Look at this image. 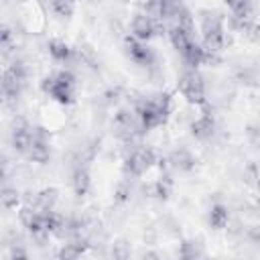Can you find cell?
Here are the masks:
<instances>
[{
    "instance_id": "cell-1",
    "label": "cell",
    "mask_w": 260,
    "mask_h": 260,
    "mask_svg": "<svg viewBox=\"0 0 260 260\" xmlns=\"http://www.w3.org/2000/svg\"><path fill=\"white\" fill-rule=\"evenodd\" d=\"M132 110H134L140 132H150L167 122L171 112V100L167 93H160L154 98H142L134 104Z\"/></svg>"
},
{
    "instance_id": "cell-2",
    "label": "cell",
    "mask_w": 260,
    "mask_h": 260,
    "mask_svg": "<svg viewBox=\"0 0 260 260\" xmlns=\"http://www.w3.org/2000/svg\"><path fill=\"white\" fill-rule=\"evenodd\" d=\"M41 89L53 102H57L61 106H69V104L75 102L77 77L71 69H57L41 81Z\"/></svg>"
},
{
    "instance_id": "cell-3",
    "label": "cell",
    "mask_w": 260,
    "mask_h": 260,
    "mask_svg": "<svg viewBox=\"0 0 260 260\" xmlns=\"http://www.w3.org/2000/svg\"><path fill=\"white\" fill-rule=\"evenodd\" d=\"M201 47L207 53L217 55L223 47H225V26H223V18L219 14H209L205 12L201 18Z\"/></svg>"
},
{
    "instance_id": "cell-4",
    "label": "cell",
    "mask_w": 260,
    "mask_h": 260,
    "mask_svg": "<svg viewBox=\"0 0 260 260\" xmlns=\"http://www.w3.org/2000/svg\"><path fill=\"white\" fill-rule=\"evenodd\" d=\"M156 162V154L150 146H132V150L126 154L124 158V175L126 177H132V179H138L142 177L152 165Z\"/></svg>"
},
{
    "instance_id": "cell-5",
    "label": "cell",
    "mask_w": 260,
    "mask_h": 260,
    "mask_svg": "<svg viewBox=\"0 0 260 260\" xmlns=\"http://www.w3.org/2000/svg\"><path fill=\"white\" fill-rule=\"evenodd\" d=\"M179 91L183 93V98L193 104V106H199V108H205L207 106V98H205V83H203V77L199 71H193V69H185L181 79H179Z\"/></svg>"
},
{
    "instance_id": "cell-6",
    "label": "cell",
    "mask_w": 260,
    "mask_h": 260,
    "mask_svg": "<svg viewBox=\"0 0 260 260\" xmlns=\"http://www.w3.org/2000/svg\"><path fill=\"white\" fill-rule=\"evenodd\" d=\"M122 47H124L126 57L134 65H138L142 69H154L156 67V55H154V51H152V47L148 43H140L134 37L126 35L124 41H122Z\"/></svg>"
},
{
    "instance_id": "cell-7",
    "label": "cell",
    "mask_w": 260,
    "mask_h": 260,
    "mask_svg": "<svg viewBox=\"0 0 260 260\" xmlns=\"http://www.w3.org/2000/svg\"><path fill=\"white\" fill-rule=\"evenodd\" d=\"M26 158L37 165H47L51 158V134L45 126L32 124V142L26 152Z\"/></svg>"
},
{
    "instance_id": "cell-8",
    "label": "cell",
    "mask_w": 260,
    "mask_h": 260,
    "mask_svg": "<svg viewBox=\"0 0 260 260\" xmlns=\"http://www.w3.org/2000/svg\"><path fill=\"white\" fill-rule=\"evenodd\" d=\"M160 30H167V24L160 20H154L142 12L134 14V18L130 20V37H134L140 43H148L152 41Z\"/></svg>"
},
{
    "instance_id": "cell-9",
    "label": "cell",
    "mask_w": 260,
    "mask_h": 260,
    "mask_svg": "<svg viewBox=\"0 0 260 260\" xmlns=\"http://www.w3.org/2000/svg\"><path fill=\"white\" fill-rule=\"evenodd\" d=\"M30 142H32V124L24 118H16L12 122V128H10V146L16 154H24L28 152L30 148Z\"/></svg>"
},
{
    "instance_id": "cell-10",
    "label": "cell",
    "mask_w": 260,
    "mask_h": 260,
    "mask_svg": "<svg viewBox=\"0 0 260 260\" xmlns=\"http://www.w3.org/2000/svg\"><path fill=\"white\" fill-rule=\"evenodd\" d=\"M18 219H20L22 228H24V230H26V232L32 236V240H37L39 244L47 242L49 234H47V230H45V219H43V213H39V211H35L32 207L24 205V207L18 211Z\"/></svg>"
},
{
    "instance_id": "cell-11",
    "label": "cell",
    "mask_w": 260,
    "mask_h": 260,
    "mask_svg": "<svg viewBox=\"0 0 260 260\" xmlns=\"http://www.w3.org/2000/svg\"><path fill=\"white\" fill-rule=\"evenodd\" d=\"M47 53H49V57L55 61V63H59V65H63V69H65V65H71L75 59H77V49H73L69 43H65L63 39H51L49 43H47Z\"/></svg>"
},
{
    "instance_id": "cell-12",
    "label": "cell",
    "mask_w": 260,
    "mask_h": 260,
    "mask_svg": "<svg viewBox=\"0 0 260 260\" xmlns=\"http://www.w3.org/2000/svg\"><path fill=\"white\" fill-rule=\"evenodd\" d=\"M189 130H191V136L197 138V140H207V138H211L215 134V118L207 110V106H205V112L191 122Z\"/></svg>"
},
{
    "instance_id": "cell-13",
    "label": "cell",
    "mask_w": 260,
    "mask_h": 260,
    "mask_svg": "<svg viewBox=\"0 0 260 260\" xmlns=\"http://www.w3.org/2000/svg\"><path fill=\"white\" fill-rule=\"evenodd\" d=\"M89 248V240L85 236H79V238H69L61 250H59V256L57 260H79Z\"/></svg>"
},
{
    "instance_id": "cell-14",
    "label": "cell",
    "mask_w": 260,
    "mask_h": 260,
    "mask_svg": "<svg viewBox=\"0 0 260 260\" xmlns=\"http://www.w3.org/2000/svg\"><path fill=\"white\" fill-rule=\"evenodd\" d=\"M59 199V191L55 187H45L41 189L39 193H35L32 197V203L28 207H32L35 211L39 213H47V211H53L55 209V203Z\"/></svg>"
},
{
    "instance_id": "cell-15",
    "label": "cell",
    "mask_w": 260,
    "mask_h": 260,
    "mask_svg": "<svg viewBox=\"0 0 260 260\" xmlns=\"http://www.w3.org/2000/svg\"><path fill=\"white\" fill-rule=\"evenodd\" d=\"M167 37H169L171 45L179 51V55H181V53L195 41L193 30L183 28V26H179V24H167Z\"/></svg>"
},
{
    "instance_id": "cell-16",
    "label": "cell",
    "mask_w": 260,
    "mask_h": 260,
    "mask_svg": "<svg viewBox=\"0 0 260 260\" xmlns=\"http://www.w3.org/2000/svg\"><path fill=\"white\" fill-rule=\"evenodd\" d=\"M167 162H169V169L179 171V173H189V171L195 169V156H193L191 150H187V148H177V150H173V152L167 156Z\"/></svg>"
},
{
    "instance_id": "cell-17",
    "label": "cell",
    "mask_w": 260,
    "mask_h": 260,
    "mask_svg": "<svg viewBox=\"0 0 260 260\" xmlns=\"http://www.w3.org/2000/svg\"><path fill=\"white\" fill-rule=\"evenodd\" d=\"M91 187V179H89V171L87 165H75L71 171V189L77 197H85L87 191Z\"/></svg>"
},
{
    "instance_id": "cell-18",
    "label": "cell",
    "mask_w": 260,
    "mask_h": 260,
    "mask_svg": "<svg viewBox=\"0 0 260 260\" xmlns=\"http://www.w3.org/2000/svg\"><path fill=\"white\" fill-rule=\"evenodd\" d=\"M207 223L211 230H225L230 223V209L221 201H213L207 211Z\"/></svg>"
},
{
    "instance_id": "cell-19",
    "label": "cell",
    "mask_w": 260,
    "mask_h": 260,
    "mask_svg": "<svg viewBox=\"0 0 260 260\" xmlns=\"http://www.w3.org/2000/svg\"><path fill=\"white\" fill-rule=\"evenodd\" d=\"M181 59H183V63H185V67L187 69H193V71H197L199 69V65H203L205 63V49L201 47V43L199 41H193L183 53H181Z\"/></svg>"
},
{
    "instance_id": "cell-20",
    "label": "cell",
    "mask_w": 260,
    "mask_h": 260,
    "mask_svg": "<svg viewBox=\"0 0 260 260\" xmlns=\"http://www.w3.org/2000/svg\"><path fill=\"white\" fill-rule=\"evenodd\" d=\"M177 260H205V252L199 240H183L179 244Z\"/></svg>"
},
{
    "instance_id": "cell-21",
    "label": "cell",
    "mask_w": 260,
    "mask_h": 260,
    "mask_svg": "<svg viewBox=\"0 0 260 260\" xmlns=\"http://www.w3.org/2000/svg\"><path fill=\"white\" fill-rule=\"evenodd\" d=\"M0 53L4 55L14 53V30L4 22H0Z\"/></svg>"
},
{
    "instance_id": "cell-22",
    "label": "cell",
    "mask_w": 260,
    "mask_h": 260,
    "mask_svg": "<svg viewBox=\"0 0 260 260\" xmlns=\"http://www.w3.org/2000/svg\"><path fill=\"white\" fill-rule=\"evenodd\" d=\"M20 201V193L12 187H0V209H12Z\"/></svg>"
},
{
    "instance_id": "cell-23",
    "label": "cell",
    "mask_w": 260,
    "mask_h": 260,
    "mask_svg": "<svg viewBox=\"0 0 260 260\" xmlns=\"http://www.w3.org/2000/svg\"><path fill=\"white\" fill-rule=\"evenodd\" d=\"M47 8L53 12V16L61 18V20H67L69 16H73V10H75V4L73 2H49Z\"/></svg>"
},
{
    "instance_id": "cell-24",
    "label": "cell",
    "mask_w": 260,
    "mask_h": 260,
    "mask_svg": "<svg viewBox=\"0 0 260 260\" xmlns=\"http://www.w3.org/2000/svg\"><path fill=\"white\" fill-rule=\"evenodd\" d=\"M112 260H130V246L126 240H118L112 246Z\"/></svg>"
},
{
    "instance_id": "cell-25",
    "label": "cell",
    "mask_w": 260,
    "mask_h": 260,
    "mask_svg": "<svg viewBox=\"0 0 260 260\" xmlns=\"http://www.w3.org/2000/svg\"><path fill=\"white\" fill-rule=\"evenodd\" d=\"M8 258H10V260H30L28 250H26L22 244H16V242L10 246V250H8Z\"/></svg>"
},
{
    "instance_id": "cell-26",
    "label": "cell",
    "mask_w": 260,
    "mask_h": 260,
    "mask_svg": "<svg viewBox=\"0 0 260 260\" xmlns=\"http://www.w3.org/2000/svg\"><path fill=\"white\" fill-rule=\"evenodd\" d=\"M120 93H122V89H120V87H110V89L102 95V98H104V104H106V106H114V104H118Z\"/></svg>"
},
{
    "instance_id": "cell-27",
    "label": "cell",
    "mask_w": 260,
    "mask_h": 260,
    "mask_svg": "<svg viewBox=\"0 0 260 260\" xmlns=\"http://www.w3.org/2000/svg\"><path fill=\"white\" fill-rule=\"evenodd\" d=\"M128 195H130V185L128 183H120L118 189H116V199L122 203V201L128 199Z\"/></svg>"
},
{
    "instance_id": "cell-28",
    "label": "cell",
    "mask_w": 260,
    "mask_h": 260,
    "mask_svg": "<svg viewBox=\"0 0 260 260\" xmlns=\"http://www.w3.org/2000/svg\"><path fill=\"white\" fill-rule=\"evenodd\" d=\"M6 177H8V167H6V160L0 158V187H4Z\"/></svg>"
},
{
    "instance_id": "cell-29",
    "label": "cell",
    "mask_w": 260,
    "mask_h": 260,
    "mask_svg": "<svg viewBox=\"0 0 260 260\" xmlns=\"http://www.w3.org/2000/svg\"><path fill=\"white\" fill-rule=\"evenodd\" d=\"M140 260H160V256H158L154 250H146V252L140 256Z\"/></svg>"
},
{
    "instance_id": "cell-30",
    "label": "cell",
    "mask_w": 260,
    "mask_h": 260,
    "mask_svg": "<svg viewBox=\"0 0 260 260\" xmlns=\"http://www.w3.org/2000/svg\"><path fill=\"white\" fill-rule=\"evenodd\" d=\"M4 102V93H2V85H0V104Z\"/></svg>"
}]
</instances>
